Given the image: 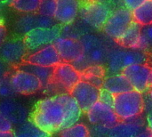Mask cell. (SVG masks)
I'll list each match as a JSON object with an SVG mask.
<instances>
[{
  "instance_id": "1",
  "label": "cell",
  "mask_w": 152,
  "mask_h": 137,
  "mask_svg": "<svg viewBox=\"0 0 152 137\" xmlns=\"http://www.w3.org/2000/svg\"><path fill=\"white\" fill-rule=\"evenodd\" d=\"M29 119L49 135L61 132L65 122V111L58 96H52L39 101Z\"/></svg>"
},
{
  "instance_id": "2",
  "label": "cell",
  "mask_w": 152,
  "mask_h": 137,
  "mask_svg": "<svg viewBox=\"0 0 152 137\" xmlns=\"http://www.w3.org/2000/svg\"><path fill=\"white\" fill-rule=\"evenodd\" d=\"M80 42L83 46V55L72 64L78 71L90 66L102 65L107 62L110 50L100 37L86 34L81 37Z\"/></svg>"
},
{
  "instance_id": "3",
  "label": "cell",
  "mask_w": 152,
  "mask_h": 137,
  "mask_svg": "<svg viewBox=\"0 0 152 137\" xmlns=\"http://www.w3.org/2000/svg\"><path fill=\"white\" fill-rule=\"evenodd\" d=\"M113 110L121 122L135 121L144 111L142 94L133 90L114 95Z\"/></svg>"
},
{
  "instance_id": "4",
  "label": "cell",
  "mask_w": 152,
  "mask_h": 137,
  "mask_svg": "<svg viewBox=\"0 0 152 137\" xmlns=\"http://www.w3.org/2000/svg\"><path fill=\"white\" fill-rule=\"evenodd\" d=\"M79 81H81L80 71L70 63L61 62L54 68L53 79L44 89L46 93H53L56 95L69 94Z\"/></svg>"
},
{
  "instance_id": "5",
  "label": "cell",
  "mask_w": 152,
  "mask_h": 137,
  "mask_svg": "<svg viewBox=\"0 0 152 137\" xmlns=\"http://www.w3.org/2000/svg\"><path fill=\"white\" fill-rule=\"evenodd\" d=\"M146 52L138 49H114L111 50L108 58V71L117 75L127 67L134 64H146L149 61Z\"/></svg>"
},
{
  "instance_id": "6",
  "label": "cell",
  "mask_w": 152,
  "mask_h": 137,
  "mask_svg": "<svg viewBox=\"0 0 152 137\" xmlns=\"http://www.w3.org/2000/svg\"><path fill=\"white\" fill-rule=\"evenodd\" d=\"M61 27L58 24L48 29H36L23 37L28 53H35L47 45H53L54 41L61 37Z\"/></svg>"
},
{
  "instance_id": "7",
  "label": "cell",
  "mask_w": 152,
  "mask_h": 137,
  "mask_svg": "<svg viewBox=\"0 0 152 137\" xmlns=\"http://www.w3.org/2000/svg\"><path fill=\"white\" fill-rule=\"evenodd\" d=\"M133 21V12L126 7H122L110 13L102 29L108 37L117 41L124 35Z\"/></svg>"
},
{
  "instance_id": "8",
  "label": "cell",
  "mask_w": 152,
  "mask_h": 137,
  "mask_svg": "<svg viewBox=\"0 0 152 137\" xmlns=\"http://www.w3.org/2000/svg\"><path fill=\"white\" fill-rule=\"evenodd\" d=\"M80 12L83 21L96 29H102L104 27L111 13L110 6L100 1L86 4Z\"/></svg>"
},
{
  "instance_id": "9",
  "label": "cell",
  "mask_w": 152,
  "mask_h": 137,
  "mask_svg": "<svg viewBox=\"0 0 152 137\" xmlns=\"http://www.w3.org/2000/svg\"><path fill=\"white\" fill-rule=\"evenodd\" d=\"M10 81L16 95H30L43 89V85L37 77L19 69L10 74Z\"/></svg>"
},
{
  "instance_id": "10",
  "label": "cell",
  "mask_w": 152,
  "mask_h": 137,
  "mask_svg": "<svg viewBox=\"0 0 152 137\" xmlns=\"http://www.w3.org/2000/svg\"><path fill=\"white\" fill-rule=\"evenodd\" d=\"M28 54L23 38L6 40L0 46V60L9 66H20Z\"/></svg>"
},
{
  "instance_id": "11",
  "label": "cell",
  "mask_w": 152,
  "mask_h": 137,
  "mask_svg": "<svg viewBox=\"0 0 152 137\" xmlns=\"http://www.w3.org/2000/svg\"><path fill=\"white\" fill-rule=\"evenodd\" d=\"M101 89L84 80L79 81L69 95L76 100L82 112L86 113L97 102H99Z\"/></svg>"
},
{
  "instance_id": "12",
  "label": "cell",
  "mask_w": 152,
  "mask_h": 137,
  "mask_svg": "<svg viewBox=\"0 0 152 137\" xmlns=\"http://www.w3.org/2000/svg\"><path fill=\"white\" fill-rule=\"evenodd\" d=\"M151 73V68L147 64H134L121 72L129 81L134 90L142 94L150 89Z\"/></svg>"
},
{
  "instance_id": "13",
  "label": "cell",
  "mask_w": 152,
  "mask_h": 137,
  "mask_svg": "<svg viewBox=\"0 0 152 137\" xmlns=\"http://www.w3.org/2000/svg\"><path fill=\"white\" fill-rule=\"evenodd\" d=\"M87 119L94 126H102L107 128H112L121 121L115 113L113 108L97 102L87 112Z\"/></svg>"
},
{
  "instance_id": "14",
  "label": "cell",
  "mask_w": 152,
  "mask_h": 137,
  "mask_svg": "<svg viewBox=\"0 0 152 137\" xmlns=\"http://www.w3.org/2000/svg\"><path fill=\"white\" fill-rule=\"evenodd\" d=\"M58 25L54 18L41 15L39 13H27L20 16L16 23L15 29L18 33L26 35L36 29H48Z\"/></svg>"
},
{
  "instance_id": "15",
  "label": "cell",
  "mask_w": 152,
  "mask_h": 137,
  "mask_svg": "<svg viewBox=\"0 0 152 137\" xmlns=\"http://www.w3.org/2000/svg\"><path fill=\"white\" fill-rule=\"evenodd\" d=\"M53 45L55 46L62 62L73 63L83 55V46L80 40L70 37H58Z\"/></svg>"
},
{
  "instance_id": "16",
  "label": "cell",
  "mask_w": 152,
  "mask_h": 137,
  "mask_svg": "<svg viewBox=\"0 0 152 137\" xmlns=\"http://www.w3.org/2000/svg\"><path fill=\"white\" fill-rule=\"evenodd\" d=\"M0 112L16 127L29 119L28 110L21 103L13 98L0 101Z\"/></svg>"
},
{
  "instance_id": "17",
  "label": "cell",
  "mask_w": 152,
  "mask_h": 137,
  "mask_svg": "<svg viewBox=\"0 0 152 137\" xmlns=\"http://www.w3.org/2000/svg\"><path fill=\"white\" fill-rule=\"evenodd\" d=\"M29 64L47 67V68H55L62 62L55 46L53 45H47L35 53H28L24 62Z\"/></svg>"
},
{
  "instance_id": "18",
  "label": "cell",
  "mask_w": 152,
  "mask_h": 137,
  "mask_svg": "<svg viewBox=\"0 0 152 137\" xmlns=\"http://www.w3.org/2000/svg\"><path fill=\"white\" fill-rule=\"evenodd\" d=\"M81 10L80 0H57L54 20L63 25L71 24Z\"/></svg>"
},
{
  "instance_id": "19",
  "label": "cell",
  "mask_w": 152,
  "mask_h": 137,
  "mask_svg": "<svg viewBox=\"0 0 152 137\" xmlns=\"http://www.w3.org/2000/svg\"><path fill=\"white\" fill-rule=\"evenodd\" d=\"M57 96L62 103L65 111V122L63 125V129H65L77 124L81 117L82 111L76 100L69 94L60 95Z\"/></svg>"
},
{
  "instance_id": "20",
  "label": "cell",
  "mask_w": 152,
  "mask_h": 137,
  "mask_svg": "<svg viewBox=\"0 0 152 137\" xmlns=\"http://www.w3.org/2000/svg\"><path fill=\"white\" fill-rule=\"evenodd\" d=\"M138 119L133 122H120L110 128L108 137H136L145 128L144 123Z\"/></svg>"
},
{
  "instance_id": "21",
  "label": "cell",
  "mask_w": 152,
  "mask_h": 137,
  "mask_svg": "<svg viewBox=\"0 0 152 137\" xmlns=\"http://www.w3.org/2000/svg\"><path fill=\"white\" fill-rule=\"evenodd\" d=\"M102 88L112 94L113 95L133 91L134 88L122 74L111 75L104 78Z\"/></svg>"
},
{
  "instance_id": "22",
  "label": "cell",
  "mask_w": 152,
  "mask_h": 137,
  "mask_svg": "<svg viewBox=\"0 0 152 137\" xmlns=\"http://www.w3.org/2000/svg\"><path fill=\"white\" fill-rule=\"evenodd\" d=\"M142 28V25L133 21L124 35L116 41L117 44L126 49H137L141 38Z\"/></svg>"
},
{
  "instance_id": "23",
  "label": "cell",
  "mask_w": 152,
  "mask_h": 137,
  "mask_svg": "<svg viewBox=\"0 0 152 137\" xmlns=\"http://www.w3.org/2000/svg\"><path fill=\"white\" fill-rule=\"evenodd\" d=\"M18 69L31 73L35 77H37L42 83L43 88L52 81L53 71H54V68L42 67V66L29 64L27 62H22L20 66H18Z\"/></svg>"
},
{
  "instance_id": "24",
  "label": "cell",
  "mask_w": 152,
  "mask_h": 137,
  "mask_svg": "<svg viewBox=\"0 0 152 137\" xmlns=\"http://www.w3.org/2000/svg\"><path fill=\"white\" fill-rule=\"evenodd\" d=\"M14 137H50L51 135L47 134L41 128H39L30 119L25 123L17 126L13 129Z\"/></svg>"
},
{
  "instance_id": "25",
  "label": "cell",
  "mask_w": 152,
  "mask_h": 137,
  "mask_svg": "<svg viewBox=\"0 0 152 137\" xmlns=\"http://www.w3.org/2000/svg\"><path fill=\"white\" fill-rule=\"evenodd\" d=\"M134 21L142 26L152 24V0L145 1L137 9L132 12Z\"/></svg>"
},
{
  "instance_id": "26",
  "label": "cell",
  "mask_w": 152,
  "mask_h": 137,
  "mask_svg": "<svg viewBox=\"0 0 152 137\" xmlns=\"http://www.w3.org/2000/svg\"><path fill=\"white\" fill-rule=\"evenodd\" d=\"M40 0H11L10 5L20 12L37 13L39 8Z\"/></svg>"
},
{
  "instance_id": "27",
  "label": "cell",
  "mask_w": 152,
  "mask_h": 137,
  "mask_svg": "<svg viewBox=\"0 0 152 137\" xmlns=\"http://www.w3.org/2000/svg\"><path fill=\"white\" fill-rule=\"evenodd\" d=\"M60 137H90V130L84 124H75L69 127L62 129Z\"/></svg>"
},
{
  "instance_id": "28",
  "label": "cell",
  "mask_w": 152,
  "mask_h": 137,
  "mask_svg": "<svg viewBox=\"0 0 152 137\" xmlns=\"http://www.w3.org/2000/svg\"><path fill=\"white\" fill-rule=\"evenodd\" d=\"M137 49L144 52L152 49V24L142 26L141 38Z\"/></svg>"
},
{
  "instance_id": "29",
  "label": "cell",
  "mask_w": 152,
  "mask_h": 137,
  "mask_svg": "<svg viewBox=\"0 0 152 137\" xmlns=\"http://www.w3.org/2000/svg\"><path fill=\"white\" fill-rule=\"evenodd\" d=\"M56 3L57 0H40L37 13L53 18L56 11Z\"/></svg>"
},
{
  "instance_id": "30",
  "label": "cell",
  "mask_w": 152,
  "mask_h": 137,
  "mask_svg": "<svg viewBox=\"0 0 152 137\" xmlns=\"http://www.w3.org/2000/svg\"><path fill=\"white\" fill-rule=\"evenodd\" d=\"M16 95V93L14 92L11 81H10V73L1 80L0 82V99H8V98H13V96Z\"/></svg>"
},
{
  "instance_id": "31",
  "label": "cell",
  "mask_w": 152,
  "mask_h": 137,
  "mask_svg": "<svg viewBox=\"0 0 152 137\" xmlns=\"http://www.w3.org/2000/svg\"><path fill=\"white\" fill-rule=\"evenodd\" d=\"M80 73L83 76H94V77L105 78L104 77L106 75V70L102 65H94L85 69L84 70L80 71Z\"/></svg>"
},
{
  "instance_id": "32",
  "label": "cell",
  "mask_w": 152,
  "mask_h": 137,
  "mask_svg": "<svg viewBox=\"0 0 152 137\" xmlns=\"http://www.w3.org/2000/svg\"><path fill=\"white\" fill-rule=\"evenodd\" d=\"M99 102L113 108V103H114V95L112 94H110V92H108L107 90L102 88L101 92H100V98H99Z\"/></svg>"
},
{
  "instance_id": "33",
  "label": "cell",
  "mask_w": 152,
  "mask_h": 137,
  "mask_svg": "<svg viewBox=\"0 0 152 137\" xmlns=\"http://www.w3.org/2000/svg\"><path fill=\"white\" fill-rule=\"evenodd\" d=\"M90 130V137H108L110 128L102 126H94Z\"/></svg>"
},
{
  "instance_id": "34",
  "label": "cell",
  "mask_w": 152,
  "mask_h": 137,
  "mask_svg": "<svg viewBox=\"0 0 152 137\" xmlns=\"http://www.w3.org/2000/svg\"><path fill=\"white\" fill-rule=\"evenodd\" d=\"M81 80L88 82L91 85L96 86L97 88L102 89V86H103L104 78H99V77H94V76H83V75H81Z\"/></svg>"
},
{
  "instance_id": "35",
  "label": "cell",
  "mask_w": 152,
  "mask_h": 137,
  "mask_svg": "<svg viewBox=\"0 0 152 137\" xmlns=\"http://www.w3.org/2000/svg\"><path fill=\"white\" fill-rule=\"evenodd\" d=\"M13 125L0 112V132H13Z\"/></svg>"
},
{
  "instance_id": "36",
  "label": "cell",
  "mask_w": 152,
  "mask_h": 137,
  "mask_svg": "<svg viewBox=\"0 0 152 137\" xmlns=\"http://www.w3.org/2000/svg\"><path fill=\"white\" fill-rule=\"evenodd\" d=\"M145 1L147 0H123L124 4L126 6V9H128L129 11L133 12L135 9H137L140 5H142Z\"/></svg>"
},
{
  "instance_id": "37",
  "label": "cell",
  "mask_w": 152,
  "mask_h": 137,
  "mask_svg": "<svg viewBox=\"0 0 152 137\" xmlns=\"http://www.w3.org/2000/svg\"><path fill=\"white\" fill-rule=\"evenodd\" d=\"M10 73V67L3 61L0 60V82Z\"/></svg>"
},
{
  "instance_id": "38",
  "label": "cell",
  "mask_w": 152,
  "mask_h": 137,
  "mask_svg": "<svg viewBox=\"0 0 152 137\" xmlns=\"http://www.w3.org/2000/svg\"><path fill=\"white\" fill-rule=\"evenodd\" d=\"M136 137H152V130H151L148 127H145V128Z\"/></svg>"
},
{
  "instance_id": "39",
  "label": "cell",
  "mask_w": 152,
  "mask_h": 137,
  "mask_svg": "<svg viewBox=\"0 0 152 137\" xmlns=\"http://www.w3.org/2000/svg\"><path fill=\"white\" fill-rule=\"evenodd\" d=\"M5 37H6V29L4 26H2L0 28V46L5 41Z\"/></svg>"
},
{
  "instance_id": "40",
  "label": "cell",
  "mask_w": 152,
  "mask_h": 137,
  "mask_svg": "<svg viewBox=\"0 0 152 137\" xmlns=\"http://www.w3.org/2000/svg\"><path fill=\"white\" fill-rule=\"evenodd\" d=\"M147 123H148V127L152 130V111L147 114Z\"/></svg>"
},
{
  "instance_id": "41",
  "label": "cell",
  "mask_w": 152,
  "mask_h": 137,
  "mask_svg": "<svg viewBox=\"0 0 152 137\" xmlns=\"http://www.w3.org/2000/svg\"><path fill=\"white\" fill-rule=\"evenodd\" d=\"M0 137H14V135L13 132H5V133L0 132Z\"/></svg>"
},
{
  "instance_id": "42",
  "label": "cell",
  "mask_w": 152,
  "mask_h": 137,
  "mask_svg": "<svg viewBox=\"0 0 152 137\" xmlns=\"http://www.w3.org/2000/svg\"><path fill=\"white\" fill-rule=\"evenodd\" d=\"M148 95H149V96H150V98H151V102H152V87H151V88L149 89V91H148Z\"/></svg>"
},
{
  "instance_id": "43",
  "label": "cell",
  "mask_w": 152,
  "mask_h": 137,
  "mask_svg": "<svg viewBox=\"0 0 152 137\" xmlns=\"http://www.w3.org/2000/svg\"><path fill=\"white\" fill-rule=\"evenodd\" d=\"M84 1L86 4H88V3H93V2H95V1H98V0H82Z\"/></svg>"
},
{
  "instance_id": "44",
  "label": "cell",
  "mask_w": 152,
  "mask_h": 137,
  "mask_svg": "<svg viewBox=\"0 0 152 137\" xmlns=\"http://www.w3.org/2000/svg\"><path fill=\"white\" fill-rule=\"evenodd\" d=\"M152 87V68H151V79H150V88Z\"/></svg>"
},
{
  "instance_id": "45",
  "label": "cell",
  "mask_w": 152,
  "mask_h": 137,
  "mask_svg": "<svg viewBox=\"0 0 152 137\" xmlns=\"http://www.w3.org/2000/svg\"><path fill=\"white\" fill-rule=\"evenodd\" d=\"M2 26H3V21H2V19L0 18V28H1Z\"/></svg>"
}]
</instances>
